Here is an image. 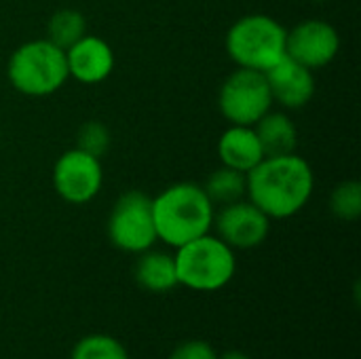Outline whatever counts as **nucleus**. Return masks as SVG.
<instances>
[{"instance_id":"obj_18","label":"nucleus","mask_w":361,"mask_h":359,"mask_svg":"<svg viewBox=\"0 0 361 359\" xmlns=\"http://www.w3.org/2000/svg\"><path fill=\"white\" fill-rule=\"evenodd\" d=\"M70 359H129V353L110 334H89L74 345Z\"/></svg>"},{"instance_id":"obj_1","label":"nucleus","mask_w":361,"mask_h":359,"mask_svg":"<svg viewBox=\"0 0 361 359\" xmlns=\"http://www.w3.org/2000/svg\"><path fill=\"white\" fill-rule=\"evenodd\" d=\"M250 199L271 220H288L302 212L315 190V171L300 154L264 157L245 174Z\"/></svg>"},{"instance_id":"obj_23","label":"nucleus","mask_w":361,"mask_h":359,"mask_svg":"<svg viewBox=\"0 0 361 359\" xmlns=\"http://www.w3.org/2000/svg\"><path fill=\"white\" fill-rule=\"evenodd\" d=\"M313 2H326V0H313Z\"/></svg>"},{"instance_id":"obj_16","label":"nucleus","mask_w":361,"mask_h":359,"mask_svg":"<svg viewBox=\"0 0 361 359\" xmlns=\"http://www.w3.org/2000/svg\"><path fill=\"white\" fill-rule=\"evenodd\" d=\"M205 195L209 197V201L214 205H228L235 203L239 199H245L247 193V182H245V174L224 167L220 165L216 171L209 174V178L205 180V184H201Z\"/></svg>"},{"instance_id":"obj_8","label":"nucleus","mask_w":361,"mask_h":359,"mask_svg":"<svg viewBox=\"0 0 361 359\" xmlns=\"http://www.w3.org/2000/svg\"><path fill=\"white\" fill-rule=\"evenodd\" d=\"M51 180L61 201L70 205H85L93 201L104 186L102 159L78 148H70L55 161Z\"/></svg>"},{"instance_id":"obj_4","label":"nucleus","mask_w":361,"mask_h":359,"mask_svg":"<svg viewBox=\"0 0 361 359\" xmlns=\"http://www.w3.org/2000/svg\"><path fill=\"white\" fill-rule=\"evenodd\" d=\"M178 286L192 292H218L226 288L237 273V256L218 235H201L173 254Z\"/></svg>"},{"instance_id":"obj_12","label":"nucleus","mask_w":361,"mask_h":359,"mask_svg":"<svg viewBox=\"0 0 361 359\" xmlns=\"http://www.w3.org/2000/svg\"><path fill=\"white\" fill-rule=\"evenodd\" d=\"M68 74L80 85L104 83L114 70V51L112 47L93 34H85L72 47L66 49Z\"/></svg>"},{"instance_id":"obj_2","label":"nucleus","mask_w":361,"mask_h":359,"mask_svg":"<svg viewBox=\"0 0 361 359\" xmlns=\"http://www.w3.org/2000/svg\"><path fill=\"white\" fill-rule=\"evenodd\" d=\"M152 214L157 239L169 248H180L212 233L216 205L201 184L176 182L152 199Z\"/></svg>"},{"instance_id":"obj_13","label":"nucleus","mask_w":361,"mask_h":359,"mask_svg":"<svg viewBox=\"0 0 361 359\" xmlns=\"http://www.w3.org/2000/svg\"><path fill=\"white\" fill-rule=\"evenodd\" d=\"M218 159L220 165L247 174L262 159L264 150L260 140L250 125H228L218 138Z\"/></svg>"},{"instance_id":"obj_22","label":"nucleus","mask_w":361,"mask_h":359,"mask_svg":"<svg viewBox=\"0 0 361 359\" xmlns=\"http://www.w3.org/2000/svg\"><path fill=\"white\" fill-rule=\"evenodd\" d=\"M218 359H252L247 353H243V351H226V353H222V355H218Z\"/></svg>"},{"instance_id":"obj_7","label":"nucleus","mask_w":361,"mask_h":359,"mask_svg":"<svg viewBox=\"0 0 361 359\" xmlns=\"http://www.w3.org/2000/svg\"><path fill=\"white\" fill-rule=\"evenodd\" d=\"M273 95L264 72L237 68L218 91V110L228 125H256L271 108Z\"/></svg>"},{"instance_id":"obj_11","label":"nucleus","mask_w":361,"mask_h":359,"mask_svg":"<svg viewBox=\"0 0 361 359\" xmlns=\"http://www.w3.org/2000/svg\"><path fill=\"white\" fill-rule=\"evenodd\" d=\"M273 102L283 110H300L311 104L315 95V74L313 70L300 66L292 57H283L273 68L264 72Z\"/></svg>"},{"instance_id":"obj_14","label":"nucleus","mask_w":361,"mask_h":359,"mask_svg":"<svg viewBox=\"0 0 361 359\" xmlns=\"http://www.w3.org/2000/svg\"><path fill=\"white\" fill-rule=\"evenodd\" d=\"M260 146L264 150V157H279V154H292L298 146V129L288 112L283 110H269L256 125H252Z\"/></svg>"},{"instance_id":"obj_5","label":"nucleus","mask_w":361,"mask_h":359,"mask_svg":"<svg viewBox=\"0 0 361 359\" xmlns=\"http://www.w3.org/2000/svg\"><path fill=\"white\" fill-rule=\"evenodd\" d=\"M286 40L288 30L275 17L252 13L239 17L228 28L224 44L228 57L237 63V68L267 72L288 55Z\"/></svg>"},{"instance_id":"obj_3","label":"nucleus","mask_w":361,"mask_h":359,"mask_svg":"<svg viewBox=\"0 0 361 359\" xmlns=\"http://www.w3.org/2000/svg\"><path fill=\"white\" fill-rule=\"evenodd\" d=\"M6 78L11 87L27 97H47L57 93L66 80V51L47 38L19 44L6 61Z\"/></svg>"},{"instance_id":"obj_15","label":"nucleus","mask_w":361,"mask_h":359,"mask_svg":"<svg viewBox=\"0 0 361 359\" xmlns=\"http://www.w3.org/2000/svg\"><path fill=\"white\" fill-rule=\"evenodd\" d=\"M137 256L140 258L135 262L133 275H135V281L140 288H144L146 292H152V294H167L178 286L173 254L150 248Z\"/></svg>"},{"instance_id":"obj_20","label":"nucleus","mask_w":361,"mask_h":359,"mask_svg":"<svg viewBox=\"0 0 361 359\" xmlns=\"http://www.w3.org/2000/svg\"><path fill=\"white\" fill-rule=\"evenodd\" d=\"M110 142H112L110 129L102 121H85L76 131V146L74 148L102 159L110 150Z\"/></svg>"},{"instance_id":"obj_6","label":"nucleus","mask_w":361,"mask_h":359,"mask_svg":"<svg viewBox=\"0 0 361 359\" xmlns=\"http://www.w3.org/2000/svg\"><path fill=\"white\" fill-rule=\"evenodd\" d=\"M108 239L110 243L127 254H142L154 248L157 229L152 214V197L142 190L123 193L108 216Z\"/></svg>"},{"instance_id":"obj_10","label":"nucleus","mask_w":361,"mask_h":359,"mask_svg":"<svg viewBox=\"0 0 361 359\" xmlns=\"http://www.w3.org/2000/svg\"><path fill=\"white\" fill-rule=\"evenodd\" d=\"M341 51L338 30L324 19H305L288 30L286 53L309 70L330 66Z\"/></svg>"},{"instance_id":"obj_19","label":"nucleus","mask_w":361,"mask_h":359,"mask_svg":"<svg viewBox=\"0 0 361 359\" xmlns=\"http://www.w3.org/2000/svg\"><path fill=\"white\" fill-rule=\"evenodd\" d=\"M330 212L341 222H355L361 216V184L357 180L338 182L330 195Z\"/></svg>"},{"instance_id":"obj_9","label":"nucleus","mask_w":361,"mask_h":359,"mask_svg":"<svg viewBox=\"0 0 361 359\" xmlns=\"http://www.w3.org/2000/svg\"><path fill=\"white\" fill-rule=\"evenodd\" d=\"M216 235L233 250H254L262 245L271 233V218L250 199L222 205L214 214Z\"/></svg>"},{"instance_id":"obj_21","label":"nucleus","mask_w":361,"mask_h":359,"mask_svg":"<svg viewBox=\"0 0 361 359\" xmlns=\"http://www.w3.org/2000/svg\"><path fill=\"white\" fill-rule=\"evenodd\" d=\"M169 359H218V353L205 341H186L171 351Z\"/></svg>"},{"instance_id":"obj_17","label":"nucleus","mask_w":361,"mask_h":359,"mask_svg":"<svg viewBox=\"0 0 361 359\" xmlns=\"http://www.w3.org/2000/svg\"><path fill=\"white\" fill-rule=\"evenodd\" d=\"M87 34V19L76 8H59L47 21V40L57 44L59 49L72 47Z\"/></svg>"}]
</instances>
